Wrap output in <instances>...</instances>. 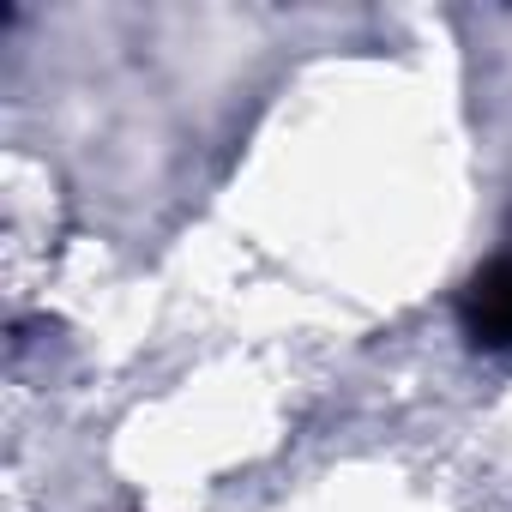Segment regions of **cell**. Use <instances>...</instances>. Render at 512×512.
<instances>
[{"label": "cell", "instance_id": "cell-1", "mask_svg": "<svg viewBox=\"0 0 512 512\" xmlns=\"http://www.w3.org/2000/svg\"><path fill=\"white\" fill-rule=\"evenodd\" d=\"M458 326L476 350H512V247H500L494 260L464 284Z\"/></svg>", "mask_w": 512, "mask_h": 512}]
</instances>
